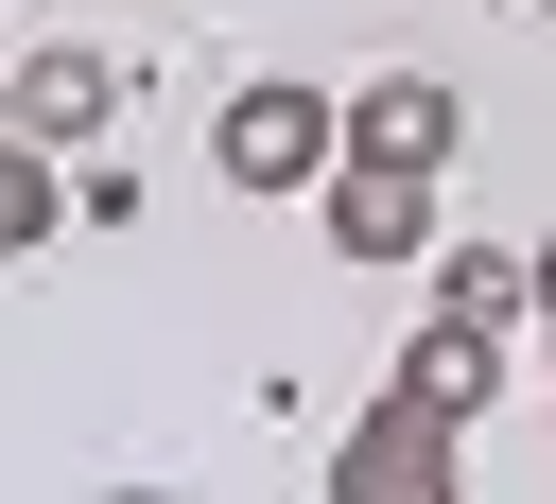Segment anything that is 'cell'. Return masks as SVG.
Wrapping results in <instances>:
<instances>
[{"instance_id": "cell-8", "label": "cell", "mask_w": 556, "mask_h": 504, "mask_svg": "<svg viewBox=\"0 0 556 504\" xmlns=\"http://www.w3.org/2000/svg\"><path fill=\"white\" fill-rule=\"evenodd\" d=\"M70 226V174H52V139H0V261H35Z\"/></svg>"}, {"instance_id": "cell-2", "label": "cell", "mask_w": 556, "mask_h": 504, "mask_svg": "<svg viewBox=\"0 0 556 504\" xmlns=\"http://www.w3.org/2000/svg\"><path fill=\"white\" fill-rule=\"evenodd\" d=\"M208 174H226V191H313V174H330V87H295V70L226 87V122H208Z\"/></svg>"}, {"instance_id": "cell-3", "label": "cell", "mask_w": 556, "mask_h": 504, "mask_svg": "<svg viewBox=\"0 0 556 504\" xmlns=\"http://www.w3.org/2000/svg\"><path fill=\"white\" fill-rule=\"evenodd\" d=\"M313 226H330V261H434V174L330 156V174H313Z\"/></svg>"}, {"instance_id": "cell-4", "label": "cell", "mask_w": 556, "mask_h": 504, "mask_svg": "<svg viewBox=\"0 0 556 504\" xmlns=\"http://www.w3.org/2000/svg\"><path fill=\"white\" fill-rule=\"evenodd\" d=\"M452 139H469L452 70H382V87H348V104H330V156H400V174H452Z\"/></svg>"}, {"instance_id": "cell-10", "label": "cell", "mask_w": 556, "mask_h": 504, "mask_svg": "<svg viewBox=\"0 0 556 504\" xmlns=\"http://www.w3.org/2000/svg\"><path fill=\"white\" fill-rule=\"evenodd\" d=\"M0 139H17V104H0Z\"/></svg>"}, {"instance_id": "cell-1", "label": "cell", "mask_w": 556, "mask_h": 504, "mask_svg": "<svg viewBox=\"0 0 556 504\" xmlns=\"http://www.w3.org/2000/svg\"><path fill=\"white\" fill-rule=\"evenodd\" d=\"M469 487V452H452V417L417 400V382H382L348 434H330V504H452Z\"/></svg>"}, {"instance_id": "cell-9", "label": "cell", "mask_w": 556, "mask_h": 504, "mask_svg": "<svg viewBox=\"0 0 556 504\" xmlns=\"http://www.w3.org/2000/svg\"><path fill=\"white\" fill-rule=\"evenodd\" d=\"M521 330H539V348H556V243H539V261H521Z\"/></svg>"}, {"instance_id": "cell-11", "label": "cell", "mask_w": 556, "mask_h": 504, "mask_svg": "<svg viewBox=\"0 0 556 504\" xmlns=\"http://www.w3.org/2000/svg\"><path fill=\"white\" fill-rule=\"evenodd\" d=\"M539 17H556V0H539Z\"/></svg>"}, {"instance_id": "cell-7", "label": "cell", "mask_w": 556, "mask_h": 504, "mask_svg": "<svg viewBox=\"0 0 556 504\" xmlns=\"http://www.w3.org/2000/svg\"><path fill=\"white\" fill-rule=\"evenodd\" d=\"M434 313H469V330L521 348V243H434Z\"/></svg>"}, {"instance_id": "cell-5", "label": "cell", "mask_w": 556, "mask_h": 504, "mask_svg": "<svg viewBox=\"0 0 556 504\" xmlns=\"http://www.w3.org/2000/svg\"><path fill=\"white\" fill-rule=\"evenodd\" d=\"M0 104H17V139H52V156H70V139H104V122H122V70H104L87 35H52L35 70H0Z\"/></svg>"}, {"instance_id": "cell-6", "label": "cell", "mask_w": 556, "mask_h": 504, "mask_svg": "<svg viewBox=\"0 0 556 504\" xmlns=\"http://www.w3.org/2000/svg\"><path fill=\"white\" fill-rule=\"evenodd\" d=\"M400 382H417V400H434V417L469 434V417L504 400V330H469V313H417V348H400Z\"/></svg>"}]
</instances>
